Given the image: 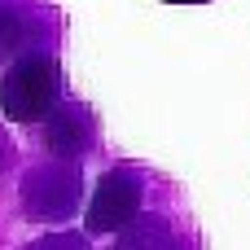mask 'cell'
<instances>
[{
	"label": "cell",
	"instance_id": "obj_1",
	"mask_svg": "<svg viewBox=\"0 0 250 250\" xmlns=\"http://www.w3.org/2000/svg\"><path fill=\"white\" fill-rule=\"evenodd\" d=\"M62 101V62L57 53H31L9 62L0 75V114L9 123H44V114Z\"/></svg>",
	"mask_w": 250,
	"mask_h": 250
},
{
	"label": "cell",
	"instance_id": "obj_2",
	"mask_svg": "<svg viewBox=\"0 0 250 250\" xmlns=\"http://www.w3.org/2000/svg\"><path fill=\"white\" fill-rule=\"evenodd\" d=\"M18 198H22V215L35 220V224H66L79 202H83V167L79 158H44L35 167H26L22 185H18Z\"/></svg>",
	"mask_w": 250,
	"mask_h": 250
},
{
	"label": "cell",
	"instance_id": "obj_3",
	"mask_svg": "<svg viewBox=\"0 0 250 250\" xmlns=\"http://www.w3.org/2000/svg\"><path fill=\"white\" fill-rule=\"evenodd\" d=\"M57 9L48 0H0V66L31 57V53H57Z\"/></svg>",
	"mask_w": 250,
	"mask_h": 250
},
{
	"label": "cell",
	"instance_id": "obj_4",
	"mask_svg": "<svg viewBox=\"0 0 250 250\" xmlns=\"http://www.w3.org/2000/svg\"><path fill=\"white\" fill-rule=\"evenodd\" d=\"M145 207V171L136 167H110L97 189H92V202H88V233L101 237V233H123Z\"/></svg>",
	"mask_w": 250,
	"mask_h": 250
},
{
	"label": "cell",
	"instance_id": "obj_5",
	"mask_svg": "<svg viewBox=\"0 0 250 250\" xmlns=\"http://www.w3.org/2000/svg\"><path fill=\"white\" fill-rule=\"evenodd\" d=\"M40 141L48 154H62V158H83L92 145H97V119L83 101H57L44 123H40Z\"/></svg>",
	"mask_w": 250,
	"mask_h": 250
},
{
	"label": "cell",
	"instance_id": "obj_6",
	"mask_svg": "<svg viewBox=\"0 0 250 250\" xmlns=\"http://www.w3.org/2000/svg\"><path fill=\"white\" fill-rule=\"evenodd\" d=\"M176 237L167 233V220H158V215H136L123 233H119V246H171Z\"/></svg>",
	"mask_w": 250,
	"mask_h": 250
},
{
	"label": "cell",
	"instance_id": "obj_7",
	"mask_svg": "<svg viewBox=\"0 0 250 250\" xmlns=\"http://www.w3.org/2000/svg\"><path fill=\"white\" fill-rule=\"evenodd\" d=\"M13 167V141H9V132L0 127V176Z\"/></svg>",
	"mask_w": 250,
	"mask_h": 250
},
{
	"label": "cell",
	"instance_id": "obj_8",
	"mask_svg": "<svg viewBox=\"0 0 250 250\" xmlns=\"http://www.w3.org/2000/svg\"><path fill=\"white\" fill-rule=\"evenodd\" d=\"M167 4H211V0H167Z\"/></svg>",
	"mask_w": 250,
	"mask_h": 250
}]
</instances>
